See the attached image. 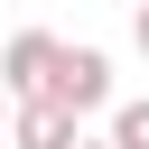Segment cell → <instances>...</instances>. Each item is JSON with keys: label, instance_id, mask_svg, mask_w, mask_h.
Masks as SVG:
<instances>
[{"label": "cell", "instance_id": "277c9868", "mask_svg": "<svg viewBox=\"0 0 149 149\" xmlns=\"http://www.w3.org/2000/svg\"><path fill=\"white\" fill-rule=\"evenodd\" d=\"M112 149H149V102H121L112 112Z\"/></svg>", "mask_w": 149, "mask_h": 149}, {"label": "cell", "instance_id": "3957f363", "mask_svg": "<svg viewBox=\"0 0 149 149\" xmlns=\"http://www.w3.org/2000/svg\"><path fill=\"white\" fill-rule=\"evenodd\" d=\"M9 149H74V112H56L47 93L9 102Z\"/></svg>", "mask_w": 149, "mask_h": 149}, {"label": "cell", "instance_id": "7a4b0ae2", "mask_svg": "<svg viewBox=\"0 0 149 149\" xmlns=\"http://www.w3.org/2000/svg\"><path fill=\"white\" fill-rule=\"evenodd\" d=\"M56 47H65V37H47V28L0 37V93H9V102H37V93H47V74H56Z\"/></svg>", "mask_w": 149, "mask_h": 149}, {"label": "cell", "instance_id": "5b68a950", "mask_svg": "<svg viewBox=\"0 0 149 149\" xmlns=\"http://www.w3.org/2000/svg\"><path fill=\"white\" fill-rule=\"evenodd\" d=\"M130 37H140V56H149V0H140V19H130Z\"/></svg>", "mask_w": 149, "mask_h": 149}, {"label": "cell", "instance_id": "52a82bcc", "mask_svg": "<svg viewBox=\"0 0 149 149\" xmlns=\"http://www.w3.org/2000/svg\"><path fill=\"white\" fill-rule=\"evenodd\" d=\"M74 149H112V140H74Z\"/></svg>", "mask_w": 149, "mask_h": 149}, {"label": "cell", "instance_id": "6da1fadb", "mask_svg": "<svg viewBox=\"0 0 149 149\" xmlns=\"http://www.w3.org/2000/svg\"><path fill=\"white\" fill-rule=\"evenodd\" d=\"M47 102H56V112H74V121H84V112H102V102H112V56H102V47H56Z\"/></svg>", "mask_w": 149, "mask_h": 149}, {"label": "cell", "instance_id": "8992f818", "mask_svg": "<svg viewBox=\"0 0 149 149\" xmlns=\"http://www.w3.org/2000/svg\"><path fill=\"white\" fill-rule=\"evenodd\" d=\"M0 130H9V93H0Z\"/></svg>", "mask_w": 149, "mask_h": 149}]
</instances>
